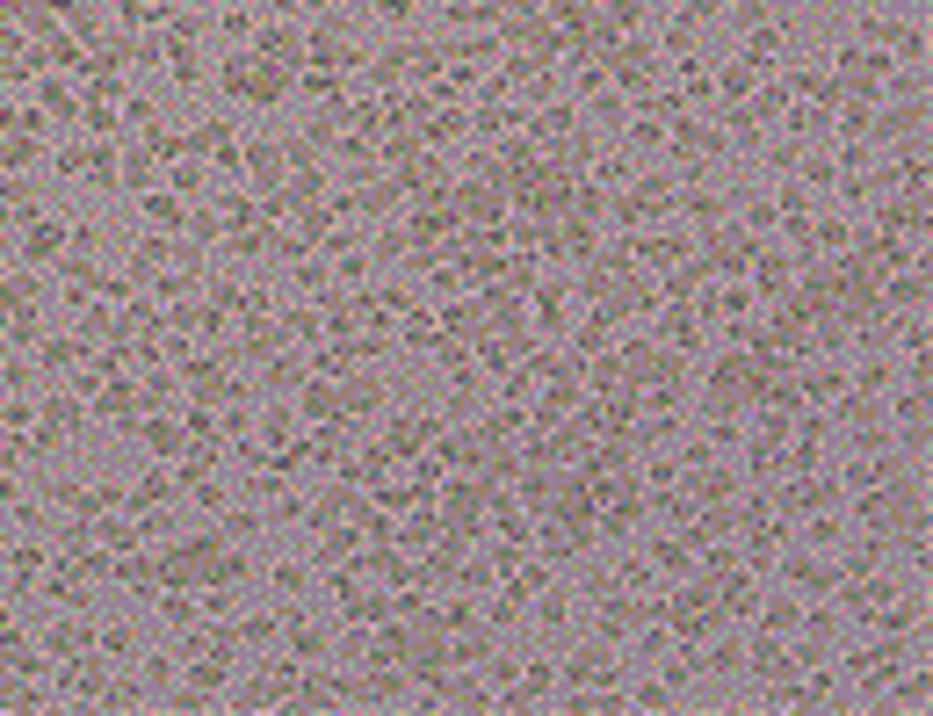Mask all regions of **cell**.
I'll list each match as a JSON object with an SVG mask.
<instances>
[{"label": "cell", "mask_w": 933, "mask_h": 716, "mask_svg": "<svg viewBox=\"0 0 933 716\" xmlns=\"http://www.w3.org/2000/svg\"><path fill=\"white\" fill-rule=\"evenodd\" d=\"M217 80H225V95H246V102H275V95H283V87H290V73L283 66H275V58H225V73H217Z\"/></svg>", "instance_id": "obj_1"}, {"label": "cell", "mask_w": 933, "mask_h": 716, "mask_svg": "<svg viewBox=\"0 0 933 716\" xmlns=\"http://www.w3.org/2000/svg\"><path fill=\"white\" fill-rule=\"evenodd\" d=\"M651 73H659V51H651L644 37H622V44H615V66H608V80L622 87V95H637V87H644Z\"/></svg>", "instance_id": "obj_2"}, {"label": "cell", "mask_w": 933, "mask_h": 716, "mask_svg": "<svg viewBox=\"0 0 933 716\" xmlns=\"http://www.w3.org/2000/svg\"><path fill=\"white\" fill-rule=\"evenodd\" d=\"M22 232H29V239H22V261H29V268H51L58 254H66V232H73V225H58V217H29Z\"/></svg>", "instance_id": "obj_3"}, {"label": "cell", "mask_w": 933, "mask_h": 716, "mask_svg": "<svg viewBox=\"0 0 933 716\" xmlns=\"http://www.w3.org/2000/svg\"><path fill=\"white\" fill-rule=\"evenodd\" d=\"M283 644H290V659H326V651H333V644H326V630H319V622H311L297 601L283 608Z\"/></svg>", "instance_id": "obj_4"}, {"label": "cell", "mask_w": 933, "mask_h": 716, "mask_svg": "<svg viewBox=\"0 0 933 716\" xmlns=\"http://www.w3.org/2000/svg\"><path fill=\"white\" fill-rule=\"evenodd\" d=\"M709 261H717L724 275H738V268H753V246H745L738 225H717V232H709Z\"/></svg>", "instance_id": "obj_5"}, {"label": "cell", "mask_w": 933, "mask_h": 716, "mask_svg": "<svg viewBox=\"0 0 933 716\" xmlns=\"http://www.w3.org/2000/svg\"><path fill=\"white\" fill-rule=\"evenodd\" d=\"M138 406H145V391H138V384H102V391H95V413H102V420H123V427H131V420H138Z\"/></svg>", "instance_id": "obj_6"}, {"label": "cell", "mask_w": 933, "mask_h": 716, "mask_svg": "<svg viewBox=\"0 0 933 716\" xmlns=\"http://www.w3.org/2000/svg\"><path fill=\"white\" fill-rule=\"evenodd\" d=\"M673 152H680V160H695V152H724V131H717V123H688V116H680L673 123Z\"/></svg>", "instance_id": "obj_7"}, {"label": "cell", "mask_w": 933, "mask_h": 716, "mask_svg": "<svg viewBox=\"0 0 933 716\" xmlns=\"http://www.w3.org/2000/svg\"><path fill=\"white\" fill-rule=\"evenodd\" d=\"M261 58H275L283 73H297L304 66V37H297V29H261Z\"/></svg>", "instance_id": "obj_8"}, {"label": "cell", "mask_w": 933, "mask_h": 716, "mask_svg": "<svg viewBox=\"0 0 933 716\" xmlns=\"http://www.w3.org/2000/svg\"><path fill=\"white\" fill-rule=\"evenodd\" d=\"M565 680H572V688H608V680H615V659H608V651H579V659L565 666Z\"/></svg>", "instance_id": "obj_9"}, {"label": "cell", "mask_w": 933, "mask_h": 716, "mask_svg": "<svg viewBox=\"0 0 933 716\" xmlns=\"http://www.w3.org/2000/svg\"><path fill=\"white\" fill-rule=\"evenodd\" d=\"M268 586H275V601H304L311 594V565L304 557H283V565L268 572Z\"/></svg>", "instance_id": "obj_10"}, {"label": "cell", "mask_w": 933, "mask_h": 716, "mask_svg": "<svg viewBox=\"0 0 933 716\" xmlns=\"http://www.w3.org/2000/svg\"><path fill=\"white\" fill-rule=\"evenodd\" d=\"M109 572H116V586H131V594H152V586H160V565H152V557H109Z\"/></svg>", "instance_id": "obj_11"}, {"label": "cell", "mask_w": 933, "mask_h": 716, "mask_svg": "<svg viewBox=\"0 0 933 716\" xmlns=\"http://www.w3.org/2000/svg\"><path fill=\"white\" fill-rule=\"evenodd\" d=\"M565 622H572V594H565V586H543V601H536V630L557 637Z\"/></svg>", "instance_id": "obj_12"}, {"label": "cell", "mask_w": 933, "mask_h": 716, "mask_svg": "<svg viewBox=\"0 0 933 716\" xmlns=\"http://www.w3.org/2000/svg\"><path fill=\"white\" fill-rule=\"evenodd\" d=\"M160 58H167V73H174L181 87H196V80H203V58L189 51V37H167V44H160Z\"/></svg>", "instance_id": "obj_13"}, {"label": "cell", "mask_w": 933, "mask_h": 716, "mask_svg": "<svg viewBox=\"0 0 933 716\" xmlns=\"http://www.w3.org/2000/svg\"><path fill=\"white\" fill-rule=\"evenodd\" d=\"M73 427H80V398H73V391H51V398H44V434L58 442V434H73Z\"/></svg>", "instance_id": "obj_14"}, {"label": "cell", "mask_w": 933, "mask_h": 716, "mask_svg": "<svg viewBox=\"0 0 933 716\" xmlns=\"http://www.w3.org/2000/svg\"><path fill=\"white\" fill-rule=\"evenodd\" d=\"M377 398H384V377H348L340 384V413H377Z\"/></svg>", "instance_id": "obj_15"}, {"label": "cell", "mask_w": 933, "mask_h": 716, "mask_svg": "<svg viewBox=\"0 0 933 716\" xmlns=\"http://www.w3.org/2000/svg\"><path fill=\"white\" fill-rule=\"evenodd\" d=\"M789 586H803V594H832V565H818V557H789Z\"/></svg>", "instance_id": "obj_16"}, {"label": "cell", "mask_w": 933, "mask_h": 716, "mask_svg": "<svg viewBox=\"0 0 933 716\" xmlns=\"http://www.w3.org/2000/svg\"><path fill=\"white\" fill-rule=\"evenodd\" d=\"M131 268H138V275H160V268H174V239H160V232H152V239H138V246H131Z\"/></svg>", "instance_id": "obj_17"}, {"label": "cell", "mask_w": 933, "mask_h": 716, "mask_svg": "<svg viewBox=\"0 0 933 716\" xmlns=\"http://www.w3.org/2000/svg\"><path fill=\"white\" fill-rule=\"evenodd\" d=\"M123 189H131V196L160 189V160H152V152H131V160H123Z\"/></svg>", "instance_id": "obj_18"}, {"label": "cell", "mask_w": 933, "mask_h": 716, "mask_svg": "<svg viewBox=\"0 0 933 716\" xmlns=\"http://www.w3.org/2000/svg\"><path fill=\"white\" fill-rule=\"evenodd\" d=\"M398 160H406V152H398ZM434 181H442V160H434V152H413L406 174H398V189H434Z\"/></svg>", "instance_id": "obj_19"}, {"label": "cell", "mask_w": 933, "mask_h": 716, "mask_svg": "<svg viewBox=\"0 0 933 716\" xmlns=\"http://www.w3.org/2000/svg\"><path fill=\"white\" fill-rule=\"evenodd\" d=\"M87 637H95V630H87L80 615H73V622H58V630H51V659H80Z\"/></svg>", "instance_id": "obj_20"}, {"label": "cell", "mask_w": 933, "mask_h": 716, "mask_svg": "<svg viewBox=\"0 0 933 716\" xmlns=\"http://www.w3.org/2000/svg\"><path fill=\"white\" fill-rule=\"evenodd\" d=\"M37 160H44V145H37V138H22V131H15V138H0V167H8V174L37 167Z\"/></svg>", "instance_id": "obj_21"}, {"label": "cell", "mask_w": 933, "mask_h": 716, "mask_svg": "<svg viewBox=\"0 0 933 716\" xmlns=\"http://www.w3.org/2000/svg\"><path fill=\"white\" fill-rule=\"evenodd\" d=\"M304 413H311V420H340V384H333V377H319V384L304 391Z\"/></svg>", "instance_id": "obj_22"}, {"label": "cell", "mask_w": 933, "mask_h": 716, "mask_svg": "<svg viewBox=\"0 0 933 716\" xmlns=\"http://www.w3.org/2000/svg\"><path fill=\"white\" fill-rule=\"evenodd\" d=\"M514 579H507V601H536L543 594V586H550V572L543 565H507Z\"/></svg>", "instance_id": "obj_23"}, {"label": "cell", "mask_w": 933, "mask_h": 716, "mask_svg": "<svg viewBox=\"0 0 933 716\" xmlns=\"http://www.w3.org/2000/svg\"><path fill=\"white\" fill-rule=\"evenodd\" d=\"M275 637H283V615H246L232 630V644H275Z\"/></svg>", "instance_id": "obj_24"}, {"label": "cell", "mask_w": 933, "mask_h": 716, "mask_svg": "<svg viewBox=\"0 0 933 716\" xmlns=\"http://www.w3.org/2000/svg\"><path fill=\"white\" fill-rule=\"evenodd\" d=\"M145 217H152V225H174V232L189 225V210H181V203H174L167 189H145Z\"/></svg>", "instance_id": "obj_25"}, {"label": "cell", "mask_w": 933, "mask_h": 716, "mask_svg": "<svg viewBox=\"0 0 933 716\" xmlns=\"http://www.w3.org/2000/svg\"><path fill=\"white\" fill-rule=\"evenodd\" d=\"M145 449H152V456H181V427H174L167 413H160V420H145Z\"/></svg>", "instance_id": "obj_26"}, {"label": "cell", "mask_w": 933, "mask_h": 716, "mask_svg": "<svg viewBox=\"0 0 933 716\" xmlns=\"http://www.w3.org/2000/svg\"><path fill=\"white\" fill-rule=\"evenodd\" d=\"M95 651H102V659H131V651H138V630L109 622V630H95Z\"/></svg>", "instance_id": "obj_27"}, {"label": "cell", "mask_w": 933, "mask_h": 716, "mask_svg": "<svg viewBox=\"0 0 933 716\" xmlns=\"http://www.w3.org/2000/svg\"><path fill=\"white\" fill-rule=\"evenodd\" d=\"M95 702H102V709H138V702H145V680H102Z\"/></svg>", "instance_id": "obj_28"}, {"label": "cell", "mask_w": 933, "mask_h": 716, "mask_svg": "<svg viewBox=\"0 0 933 716\" xmlns=\"http://www.w3.org/2000/svg\"><path fill=\"white\" fill-rule=\"evenodd\" d=\"M601 15V0H557V15H550V29H586Z\"/></svg>", "instance_id": "obj_29"}, {"label": "cell", "mask_w": 933, "mask_h": 716, "mask_svg": "<svg viewBox=\"0 0 933 716\" xmlns=\"http://www.w3.org/2000/svg\"><path fill=\"white\" fill-rule=\"evenodd\" d=\"M919 116H926V109H919V102L905 95V102H897V109L883 116V138H912V131H919Z\"/></svg>", "instance_id": "obj_30"}, {"label": "cell", "mask_w": 933, "mask_h": 716, "mask_svg": "<svg viewBox=\"0 0 933 716\" xmlns=\"http://www.w3.org/2000/svg\"><path fill=\"white\" fill-rule=\"evenodd\" d=\"M304 369H311L304 355H275V362H268V391H290V384H304Z\"/></svg>", "instance_id": "obj_31"}, {"label": "cell", "mask_w": 933, "mask_h": 716, "mask_svg": "<svg viewBox=\"0 0 933 716\" xmlns=\"http://www.w3.org/2000/svg\"><path fill=\"white\" fill-rule=\"evenodd\" d=\"M688 217H695L702 232H717V225H724V196H702V189H688Z\"/></svg>", "instance_id": "obj_32"}, {"label": "cell", "mask_w": 933, "mask_h": 716, "mask_svg": "<svg viewBox=\"0 0 933 716\" xmlns=\"http://www.w3.org/2000/svg\"><path fill=\"white\" fill-rule=\"evenodd\" d=\"M167 485H174L167 471H145V485L131 492V507H138V514H152V507H160V500H167Z\"/></svg>", "instance_id": "obj_33"}, {"label": "cell", "mask_w": 933, "mask_h": 716, "mask_svg": "<svg viewBox=\"0 0 933 716\" xmlns=\"http://www.w3.org/2000/svg\"><path fill=\"white\" fill-rule=\"evenodd\" d=\"M630 709H673V688H666V680H637Z\"/></svg>", "instance_id": "obj_34"}, {"label": "cell", "mask_w": 933, "mask_h": 716, "mask_svg": "<svg viewBox=\"0 0 933 716\" xmlns=\"http://www.w3.org/2000/svg\"><path fill=\"white\" fill-rule=\"evenodd\" d=\"M753 80H760V66L738 58V66H724V95H753Z\"/></svg>", "instance_id": "obj_35"}, {"label": "cell", "mask_w": 933, "mask_h": 716, "mask_svg": "<svg viewBox=\"0 0 933 716\" xmlns=\"http://www.w3.org/2000/svg\"><path fill=\"white\" fill-rule=\"evenodd\" d=\"M666 340H680V348H702V326L688 319V304H680L673 319H666Z\"/></svg>", "instance_id": "obj_36"}, {"label": "cell", "mask_w": 933, "mask_h": 716, "mask_svg": "<svg viewBox=\"0 0 933 716\" xmlns=\"http://www.w3.org/2000/svg\"><path fill=\"white\" fill-rule=\"evenodd\" d=\"M630 22H644V0H608V37H622Z\"/></svg>", "instance_id": "obj_37"}, {"label": "cell", "mask_w": 933, "mask_h": 716, "mask_svg": "<svg viewBox=\"0 0 933 716\" xmlns=\"http://www.w3.org/2000/svg\"><path fill=\"white\" fill-rule=\"evenodd\" d=\"M326 283H333L326 261H304V268H297V290H304V297H326Z\"/></svg>", "instance_id": "obj_38"}, {"label": "cell", "mask_w": 933, "mask_h": 716, "mask_svg": "<svg viewBox=\"0 0 933 716\" xmlns=\"http://www.w3.org/2000/svg\"><path fill=\"white\" fill-rule=\"evenodd\" d=\"M80 362V340H44V369L58 377V369H73Z\"/></svg>", "instance_id": "obj_39"}, {"label": "cell", "mask_w": 933, "mask_h": 716, "mask_svg": "<svg viewBox=\"0 0 933 716\" xmlns=\"http://www.w3.org/2000/svg\"><path fill=\"white\" fill-rule=\"evenodd\" d=\"M131 536H138L131 521H95V543H102V550H131Z\"/></svg>", "instance_id": "obj_40"}, {"label": "cell", "mask_w": 933, "mask_h": 716, "mask_svg": "<svg viewBox=\"0 0 933 716\" xmlns=\"http://www.w3.org/2000/svg\"><path fill=\"white\" fill-rule=\"evenodd\" d=\"M44 109H58V123H73V116H80L73 87H58V80H44Z\"/></svg>", "instance_id": "obj_41"}, {"label": "cell", "mask_w": 933, "mask_h": 716, "mask_svg": "<svg viewBox=\"0 0 933 716\" xmlns=\"http://www.w3.org/2000/svg\"><path fill=\"white\" fill-rule=\"evenodd\" d=\"M261 434H268V442H297V413H283V406H275V413L261 420Z\"/></svg>", "instance_id": "obj_42"}, {"label": "cell", "mask_w": 933, "mask_h": 716, "mask_svg": "<svg viewBox=\"0 0 933 716\" xmlns=\"http://www.w3.org/2000/svg\"><path fill=\"white\" fill-rule=\"evenodd\" d=\"M145 695H160V688H174V659H145Z\"/></svg>", "instance_id": "obj_43"}, {"label": "cell", "mask_w": 933, "mask_h": 716, "mask_svg": "<svg viewBox=\"0 0 933 716\" xmlns=\"http://www.w3.org/2000/svg\"><path fill=\"white\" fill-rule=\"evenodd\" d=\"M630 145H637V152H651V145H666V131H659V116H637V123H630Z\"/></svg>", "instance_id": "obj_44"}, {"label": "cell", "mask_w": 933, "mask_h": 716, "mask_svg": "<svg viewBox=\"0 0 933 716\" xmlns=\"http://www.w3.org/2000/svg\"><path fill=\"white\" fill-rule=\"evenodd\" d=\"M254 528H268V514H254V507H232L225 514V536H254Z\"/></svg>", "instance_id": "obj_45"}, {"label": "cell", "mask_w": 933, "mask_h": 716, "mask_svg": "<svg viewBox=\"0 0 933 716\" xmlns=\"http://www.w3.org/2000/svg\"><path fill=\"white\" fill-rule=\"evenodd\" d=\"M594 181H601V189H622V181H630V160H622V152H608V160L594 167Z\"/></svg>", "instance_id": "obj_46"}, {"label": "cell", "mask_w": 933, "mask_h": 716, "mask_svg": "<svg viewBox=\"0 0 933 716\" xmlns=\"http://www.w3.org/2000/svg\"><path fill=\"white\" fill-rule=\"evenodd\" d=\"M123 123H138V131H152V123H160V109H152V95H131V102H123Z\"/></svg>", "instance_id": "obj_47"}, {"label": "cell", "mask_w": 933, "mask_h": 716, "mask_svg": "<svg viewBox=\"0 0 933 716\" xmlns=\"http://www.w3.org/2000/svg\"><path fill=\"white\" fill-rule=\"evenodd\" d=\"M760 283H767V297H782V283H789V261H782V254H767V261H760Z\"/></svg>", "instance_id": "obj_48"}, {"label": "cell", "mask_w": 933, "mask_h": 716, "mask_svg": "<svg viewBox=\"0 0 933 716\" xmlns=\"http://www.w3.org/2000/svg\"><path fill=\"white\" fill-rule=\"evenodd\" d=\"M514 673H521V659H514V651H500V659H492V695L514 688Z\"/></svg>", "instance_id": "obj_49"}, {"label": "cell", "mask_w": 933, "mask_h": 716, "mask_svg": "<svg viewBox=\"0 0 933 716\" xmlns=\"http://www.w3.org/2000/svg\"><path fill=\"white\" fill-rule=\"evenodd\" d=\"M167 174H174V189H181V196H196V189H203V167H196V160H181V167H167Z\"/></svg>", "instance_id": "obj_50"}, {"label": "cell", "mask_w": 933, "mask_h": 716, "mask_svg": "<svg viewBox=\"0 0 933 716\" xmlns=\"http://www.w3.org/2000/svg\"><path fill=\"white\" fill-rule=\"evenodd\" d=\"M333 651H340V659H369V630H340Z\"/></svg>", "instance_id": "obj_51"}, {"label": "cell", "mask_w": 933, "mask_h": 716, "mask_svg": "<svg viewBox=\"0 0 933 716\" xmlns=\"http://www.w3.org/2000/svg\"><path fill=\"white\" fill-rule=\"evenodd\" d=\"M217 29H225V37H254V15H246V8H225V22H217Z\"/></svg>", "instance_id": "obj_52"}, {"label": "cell", "mask_w": 933, "mask_h": 716, "mask_svg": "<svg viewBox=\"0 0 933 716\" xmlns=\"http://www.w3.org/2000/svg\"><path fill=\"white\" fill-rule=\"evenodd\" d=\"M304 95H311V102H333V73H326V66L304 73Z\"/></svg>", "instance_id": "obj_53"}, {"label": "cell", "mask_w": 933, "mask_h": 716, "mask_svg": "<svg viewBox=\"0 0 933 716\" xmlns=\"http://www.w3.org/2000/svg\"><path fill=\"white\" fill-rule=\"evenodd\" d=\"M883 384H890V362H883V355L861 362V391H883Z\"/></svg>", "instance_id": "obj_54"}, {"label": "cell", "mask_w": 933, "mask_h": 716, "mask_svg": "<svg viewBox=\"0 0 933 716\" xmlns=\"http://www.w3.org/2000/svg\"><path fill=\"white\" fill-rule=\"evenodd\" d=\"M283 333H297V340H319V319H311V311H290V319H283Z\"/></svg>", "instance_id": "obj_55"}, {"label": "cell", "mask_w": 933, "mask_h": 716, "mask_svg": "<svg viewBox=\"0 0 933 716\" xmlns=\"http://www.w3.org/2000/svg\"><path fill=\"white\" fill-rule=\"evenodd\" d=\"M413 8H420V0H377V15H384V22H413Z\"/></svg>", "instance_id": "obj_56"}, {"label": "cell", "mask_w": 933, "mask_h": 716, "mask_svg": "<svg viewBox=\"0 0 933 716\" xmlns=\"http://www.w3.org/2000/svg\"><path fill=\"white\" fill-rule=\"evenodd\" d=\"M919 413H926V398H919V391L897 398V420H905V427H919Z\"/></svg>", "instance_id": "obj_57"}, {"label": "cell", "mask_w": 933, "mask_h": 716, "mask_svg": "<svg viewBox=\"0 0 933 716\" xmlns=\"http://www.w3.org/2000/svg\"><path fill=\"white\" fill-rule=\"evenodd\" d=\"M37 333H44V326H37V319H29V311H22V319H15V326H8V340H15V348H29V340H37Z\"/></svg>", "instance_id": "obj_58"}]
</instances>
